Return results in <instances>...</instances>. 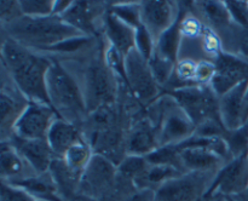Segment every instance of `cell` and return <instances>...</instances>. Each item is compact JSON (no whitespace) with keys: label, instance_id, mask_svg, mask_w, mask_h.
<instances>
[{"label":"cell","instance_id":"1","mask_svg":"<svg viewBox=\"0 0 248 201\" xmlns=\"http://www.w3.org/2000/svg\"><path fill=\"white\" fill-rule=\"evenodd\" d=\"M106 47L102 35L91 46L69 56V62L78 65V77H74L81 87L89 114L116 103L120 97L123 82L107 64Z\"/></svg>","mask_w":248,"mask_h":201},{"label":"cell","instance_id":"2","mask_svg":"<svg viewBox=\"0 0 248 201\" xmlns=\"http://www.w3.org/2000/svg\"><path fill=\"white\" fill-rule=\"evenodd\" d=\"M84 35L58 16H22L10 23L1 24V36L12 39L35 52H47L68 39ZM87 36V35H86Z\"/></svg>","mask_w":248,"mask_h":201},{"label":"cell","instance_id":"3","mask_svg":"<svg viewBox=\"0 0 248 201\" xmlns=\"http://www.w3.org/2000/svg\"><path fill=\"white\" fill-rule=\"evenodd\" d=\"M47 73V94L50 106L58 118L81 127L89 116L85 97L79 82L65 65L51 56Z\"/></svg>","mask_w":248,"mask_h":201},{"label":"cell","instance_id":"4","mask_svg":"<svg viewBox=\"0 0 248 201\" xmlns=\"http://www.w3.org/2000/svg\"><path fill=\"white\" fill-rule=\"evenodd\" d=\"M50 56L33 51L21 64L12 69H2L10 75L17 89L31 102H39L50 106L47 94V73L51 67Z\"/></svg>","mask_w":248,"mask_h":201},{"label":"cell","instance_id":"5","mask_svg":"<svg viewBox=\"0 0 248 201\" xmlns=\"http://www.w3.org/2000/svg\"><path fill=\"white\" fill-rule=\"evenodd\" d=\"M164 93L173 97L196 127L211 120H220L219 97L211 86H188Z\"/></svg>","mask_w":248,"mask_h":201},{"label":"cell","instance_id":"6","mask_svg":"<svg viewBox=\"0 0 248 201\" xmlns=\"http://www.w3.org/2000/svg\"><path fill=\"white\" fill-rule=\"evenodd\" d=\"M126 89L136 102L143 108L159 98L162 90L155 81L149 63L136 50H132L125 60Z\"/></svg>","mask_w":248,"mask_h":201},{"label":"cell","instance_id":"7","mask_svg":"<svg viewBox=\"0 0 248 201\" xmlns=\"http://www.w3.org/2000/svg\"><path fill=\"white\" fill-rule=\"evenodd\" d=\"M215 176L212 172H186L162 184L154 201H198L207 193Z\"/></svg>","mask_w":248,"mask_h":201},{"label":"cell","instance_id":"8","mask_svg":"<svg viewBox=\"0 0 248 201\" xmlns=\"http://www.w3.org/2000/svg\"><path fill=\"white\" fill-rule=\"evenodd\" d=\"M116 178L118 166L107 157L94 154L82 173L80 194L102 201L113 189Z\"/></svg>","mask_w":248,"mask_h":201},{"label":"cell","instance_id":"9","mask_svg":"<svg viewBox=\"0 0 248 201\" xmlns=\"http://www.w3.org/2000/svg\"><path fill=\"white\" fill-rule=\"evenodd\" d=\"M58 115L52 107L39 102H29L15 124L12 135L23 139H47L48 132Z\"/></svg>","mask_w":248,"mask_h":201},{"label":"cell","instance_id":"10","mask_svg":"<svg viewBox=\"0 0 248 201\" xmlns=\"http://www.w3.org/2000/svg\"><path fill=\"white\" fill-rule=\"evenodd\" d=\"M108 10V1H73L61 18L80 31L92 38L103 35V18Z\"/></svg>","mask_w":248,"mask_h":201},{"label":"cell","instance_id":"11","mask_svg":"<svg viewBox=\"0 0 248 201\" xmlns=\"http://www.w3.org/2000/svg\"><path fill=\"white\" fill-rule=\"evenodd\" d=\"M216 73L210 86L218 97L248 81V61L222 52L215 61Z\"/></svg>","mask_w":248,"mask_h":201},{"label":"cell","instance_id":"12","mask_svg":"<svg viewBox=\"0 0 248 201\" xmlns=\"http://www.w3.org/2000/svg\"><path fill=\"white\" fill-rule=\"evenodd\" d=\"M2 69V68H1ZM29 99L17 89L10 75L2 69L1 74V123L0 136L1 140L9 139L14 132L15 124L28 107Z\"/></svg>","mask_w":248,"mask_h":201},{"label":"cell","instance_id":"13","mask_svg":"<svg viewBox=\"0 0 248 201\" xmlns=\"http://www.w3.org/2000/svg\"><path fill=\"white\" fill-rule=\"evenodd\" d=\"M248 188V154L228 161L216 173L208 193L235 196Z\"/></svg>","mask_w":248,"mask_h":201},{"label":"cell","instance_id":"14","mask_svg":"<svg viewBox=\"0 0 248 201\" xmlns=\"http://www.w3.org/2000/svg\"><path fill=\"white\" fill-rule=\"evenodd\" d=\"M144 109L133 116L126 140L127 155L147 156L160 147L159 130L145 115Z\"/></svg>","mask_w":248,"mask_h":201},{"label":"cell","instance_id":"15","mask_svg":"<svg viewBox=\"0 0 248 201\" xmlns=\"http://www.w3.org/2000/svg\"><path fill=\"white\" fill-rule=\"evenodd\" d=\"M140 10L143 26L150 31L155 40L176 22L179 15L178 1L169 0L140 1Z\"/></svg>","mask_w":248,"mask_h":201},{"label":"cell","instance_id":"16","mask_svg":"<svg viewBox=\"0 0 248 201\" xmlns=\"http://www.w3.org/2000/svg\"><path fill=\"white\" fill-rule=\"evenodd\" d=\"M5 142H9L19 153L24 161L36 174L48 172L51 164L56 157L48 145L47 139H23L12 135Z\"/></svg>","mask_w":248,"mask_h":201},{"label":"cell","instance_id":"17","mask_svg":"<svg viewBox=\"0 0 248 201\" xmlns=\"http://www.w3.org/2000/svg\"><path fill=\"white\" fill-rule=\"evenodd\" d=\"M248 81L242 82L219 97L220 120L228 131L235 130L248 123V106L245 101Z\"/></svg>","mask_w":248,"mask_h":201},{"label":"cell","instance_id":"18","mask_svg":"<svg viewBox=\"0 0 248 201\" xmlns=\"http://www.w3.org/2000/svg\"><path fill=\"white\" fill-rule=\"evenodd\" d=\"M103 36L109 45L116 48L125 57L135 50L136 29L124 23L108 10L103 18Z\"/></svg>","mask_w":248,"mask_h":201},{"label":"cell","instance_id":"19","mask_svg":"<svg viewBox=\"0 0 248 201\" xmlns=\"http://www.w3.org/2000/svg\"><path fill=\"white\" fill-rule=\"evenodd\" d=\"M178 148V147H177ZM181 160L186 172H212L217 173L227 160L205 147H189L179 149Z\"/></svg>","mask_w":248,"mask_h":201},{"label":"cell","instance_id":"20","mask_svg":"<svg viewBox=\"0 0 248 201\" xmlns=\"http://www.w3.org/2000/svg\"><path fill=\"white\" fill-rule=\"evenodd\" d=\"M48 173L52 177L63 200L69 201L79 195L82 172L72 169L63 160V157H55L48 170Z\"/></svg>","mask_w":248,"mask_h":201},{"label":"cell","instance_id":"21","mask_svg":"<svg viewBox=\"0 0 248 201\" xmlns=\"http://www.w3.org/2000/svg\"><path fill=\"white\" fill-rule=\"evenodd\" d=\"M81 127L58 118L47 136V143L57 157H63L74 144L84 139Z\"/></svg>","mask_w":248,"mask_h":201},{"label":"cell","instance_id":"22","mask_svg":"<svg viewBox=\"0 0 248 201\" xmlns=\"http://www.w3.org/2000/svg\"><path fill=\"white\" fill-rule=\"evenodd\" d=\"M0 174H1V182L11 183V182L19 181L22 178H26V177L34 176L36 173L9 142L1 140V145H0Z\"/></svg>","mask_w":248,"mask_h":201},{"label":"cell","instance_id":"23","mask_svg":"<svg viewBox=\"0 0 248 201\" xmlns=\"http://www.w3.org/2000/svg\"><path fill=\"white\" fill-rule=\"evenodd\" d=\"M10 184L22 189L39 201H64L61 198L57 186L48 172L26 177Z\"/></svg>","mask_w":248,"mask_h":201},{"label":"cell","instance_id":"24","mask_svg":"<svg viewBox=\"0 0 248 201\" xmlns=\"http://www.w3.org/2000/svg\"><path fill=\"white\" fill-rule=\"evenodd\" d=\"M194 9L201 17L203 23L217 31V34L222 33L234 23L224 1H217V0L194 1Z\"/></svg>","mask_w":248,"mask_h":201},{"label":"cell","instance_id":"25","mask_svg":"<svg viewBox=\"0 0 248 201\" xmlns=\"http://www.w3.org/2000/svg\"><path fill=\"white\" fill-rule=\"evenodd\" d=\"M224 52L248 61V28L232 23L219 33Z\"/></svg>","mask_w":248,"mask_h":201},{"label":"cell","instance_id":"26","mask_svg":"<svg viewBox=\"0 0 248 201\" xmlns=\"http://www.w3.org/2000/svg\"><path fill=\"white\" fill-rule=\"evenodd\" d=\"M182 47V34L181 28H179V15L178 18L176 19L173 24L167 29L166 31L160 35V38L156 40V47L155 52L160 55L161 57L176 63L178 62L179 53H181Z\"/></svg>","mask_w":248,"mask_h":201},{"label":"cell","instance_id":"27","mask_svg":"<svg viewBox=\"0 0 248 201\" xmlns=\"http://www.w3.org/2000/svg\"><path fill=\"white\" fill-rule=\"evenodd\" d=\"M108 11L132 28L143 26L140 1H108Z\"/></svg>","mask_w":248,"mask_h":201},{"label":"cell","instance_id":"28","mask_svg":"<svg viewBox=\"0 0 248 201\" xmlns=\"http://www.w3.org/2000/svg\"><path fill=\"white\" fill-rule=\"evenodd\" d=\"M94 152L90 143L86 139H81L77 144L73 145L69 150L64 154L63 160L69 165L72 169L77 170L84 173L85 169L90 164L91 159L93 157Z\"/></svg>","mask_w":248,"mask_h":201},{"label":"cell","instance_id":"29","mask_svg":"<svg viewBox=\"0 0 248 201\" xmlns=\"http://www.w3.org/2000/svg\"><path fill=\"white\" fill-rule=\"evenodd\" d=\"M147 160L152 165H164V166H171L174 169L179 170L183 173H186L184 171L183 164L181 160V152L178 150L176 144L172 145H162L159 147L156 150L147 155Z\"/></svg>","mask_w":248,"mask_h":201},{"label":"cell","instance_id":"30","mask_svg":"<svg viewBox=\"0 0 248 201\" xmlns=\"http://www.w3.org/2000/svg\"><path fill=\"white\" fill-rule=\"evenodd\" d=\"M150 164L145 156L137 155H126L123 161L118 165V172L121 176L133 181L136 183L140 181L149 169Z\"/></svg>","mask_w":248,"mask_h":201},{"label":"cell","instance_id":"31","mask_svg":"<svg viewBox=\"0 0 248 201\" xmlns=\"http://www.w3.org/2000/svg\"><path fill=\"white\" fill-rule=\"evenodd\" d=\"M232 159L248 154V123L235 130L227 131L223 137Z\"/></svg>","mask_w":248,"mask_h":201},{"label":"cell","instance_id":"32","mask_svg":"<svg viewBox=\"0 0 248 201\" xmlns=\"http://www.w3.org/2000/svg\"><path fill=\"white\" fill-rule=\"evenodd\" d=\"M148 63H149L150 70H152V74L154 77L155 81L159 85L160 89L164 90L166 85L169 84L170 80H171L172 75H173L176 63L161 57L156 52H154L152 58L148 61Z\"/></svg>","mask_w":248,"mask_h":201},{"label":"cell","instance_id":"33","mask_svg":"<svg viewBox=\"0 0 248 201\" xmlns=\"http://www.w3.org/2000/svg\"><path fill=\"white\" fill-rule=\"evenodd\" d=\"M155 47H156V40L144 26H140V28L136 29L135 50L145 61H149L152 58L155 52Z\"/></svg>","mask_w":248,"mask_h":201},{"label":"cell","instance_id":"34","mask_svg":"<svg viewBox=\"0 0 248 201\" xmlns=\"http://www.w3.org/2000/svg\"><path fill=\"white\" fill-rule=\"evenodd\" d=\"M55 0H19L22 14L27 17L51 16Z\"/></svg>","mask_w":248,"mask_h":201},{"label":"cell","instance_id":"35","mask_svg":"<svg viewBox=\"0 0 248 201\" xmlns=\"http://www.w3.org/2000/svg\"><path fill=\"white\" fill-rule=\"evenodd\" d=\"M225 6L235 24L248 28V1L225 0Z\"/></svg>","mask_w":248,"mask_h":201},{"label":"cell","instance_id":"36","mask_svg":"<svg viewBox=\"0 0 248 201\" xmlns=\"http://www.w3.org/2000/svg\"><path fill=\"white\" fill-rule=\"evenodd\" d=\"M216 73V65L213 61H198L196 65L195 81L198 86H210Z\"/></svg>","mask_w":248,"mask_h":201},{"label":"cell","instance_id":"37","mask_svg":"<svg viewBox=\"0 0 248 201\" xmlns=\"http://www.w3.org/2000/svg\"><path fill=\"white\" fill-rule=\"evenodd\" d=\"M23 16L22 14L19 1H10V0H2L0 1V22L1 24L10 23L15 19Z\"/></svg>","mask_w":248,"mask_h":201},{"label":"cell","instance_id":"38","mask_svg":"<svg viewBox=\"0 0 248 201\" xmlns=\"http://www.w3.org/2000/svg\"><path fill=\"white\" fill-rule=\"evenodd\" d=\"M1 201H39L22 189L1 182Z\"/></svg>","mask_w":248,"mask_h":201},{"label":"cell","instance_id":"39","mask_svg":"<svg viewBox=\"0 0 248 201\" xmlns=\"http://www.w3.org/2000/svg\"><path fill=\"white\" fill-rule=\"evenodd\" d=\"M155 191L150 189H142V190L136 191L133 195L126 199L125 201H154Z\"/></svg>","mask_w":248,"mask_h":201},{"label":"cell","instance_id":"40","mask_svg":"<svg viewBox=\"0 0 248 201\" xmlns=\"http://www.w3.org/2000/svg\"><path fill=\"white\" fill-rule=\"evenodd\" d=\"M72 4L73 1H70V0H55V2H53L52 15L53 16L61 17L63 14H65L68 11V9L72 6Z\"/></svg>","mask_w":248,"mask_h":201},{"label":"cell","instance_id":"41","mask_svg":"<svg viewBox=\"0 0 248 201\" xmlns=\"http://www.w3.org/2000/svg\"><path fill=\"white\" fill-rule=\"evenodd\" d=\"M69 201H97V200H94V199L90 198V196H86V195H82V194H79V195H77L74 199H72V200H69Z\"/></svg>","mask_w":248,"mask_h":201},{"label":"cell","instance_id":"42","mask_svg":"<svg viewBox=\"0 0 248 201\" xmlns=\"http://www.w3.org/2000/svg\"><path fill=\"white\" fill-rule=\"evenodd\" d=\"M232 198L236 199L237 201H248V188L245 191H242L241 194L232 196Z\"/></svg>","mask_w":248,"mask_h":201},{"label":"cell","instance_id":"43","mask_svg":"<svg viewBox=\"0 0 248 201\" xmlns=\"http://www.w3.org/2000/svg\"><path fill=\"white\" fill-rule=\"evenodd\" d=\"M213 196H215V195H212V194H210V193H208V191H207V193H206L205 195L202 196V198L199 199L198 201H212Z\"/></svg>","mask_w":248,"mask_h":201},{"label":"cell","instance_id":"44","mask_svg":"<svg viewBox=\"0 0 248 201\" xmlns=\"http://www.w3.org/2000/svg\"><path fill=\"white\" fill-rule=\"evenodd\" d=\"M212 201H225V198L223 195H220V194H216V195L213 196Z\"/></svg>","mask_w":248,"mask_h":201},{"label":"cell","instance_id":"45","mask_svg":"<svg viewBox=\"0 0 248 201\" xmlns=\"http://www.w3.org/2000/svg\"><path fill=\"white\" fill-rule=\"evenodd\" d=\"M225 198V201H237L236 199H234L232 196H224Z\"/></svg>","mask_w":248,"mask_h":201},{"label":"cell","instance_id":"46","mask_svg":"<svg viewBox=\"0 0 248 201\" xmlns=\"http://www.w3.org/2000/svg\"><path fill=\"white\" fill-rule=\"evenodd\" d=\"M245 101H246V104L248 106V85L246 89V93H245Z\"/></svg>","mask_w":248,"mask_h":201}]
</instances>
